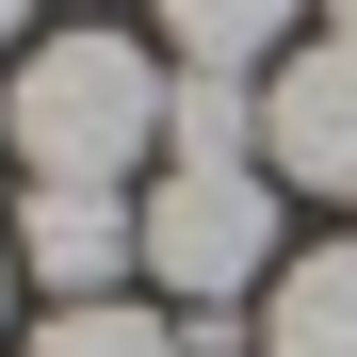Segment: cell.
<instances>
[{
  "mask_svg": "<svg viewBox=\"0 0 357 357\" xmlns=\"http://www.w3.org/2000/svg\"><path fill=\"white\" fill-rule=\"evenodd\" d=\"M162 98H178V66H146L130 33H49V49H17V82H0V146H17L33 178H130L146 146H162Z\"/></svg>",
  "mask_w": 357,
  "mask_h": 357,
  "instance_id": "obj_1",
  "label": "cell"
},
{
  "mask_svg": "<svg viewBox=\"0 0 357 357\" xmlns=\"http://www.w3.org/2000/svg\"><path fill=\"white\" fill-rule=\"evenodd\" d=\"M146 276L178 309H227V292H276V178L260 162H178L146 195Z\"/></svg>",
  "mask_w": 357,
  "mask_h": 357,
  "instance_id": "obj_2",
  "label": "cell"
},
{
  "mask_svg": "<svg viewBox=\"0 0 357 357\" xmlns=\"http://www.w3.org/2000/svg\"><path fill=\"white\" fill-rule=\"evenodd\" d=\"M260 178H292V195H357V33L260 66Z\"/></svg>",
  "mask_w": 357,
  "mask_h": 357,
  "instance_id": "obj_3",
  "label": "cell"
},
{
  "mask_svg": "<svg viewBox=\"0 0 357 357\" xmlns=\"http://www.w3.org/2000/svg\"><path fill=\"white\" fill-rule=\"evenodd\" d=\"M17 276H49L66 309H98L114 276H146V195H114V178H33V211H17Z\"/></svg>",
  "mask_w": 357,
  "mask_h": 357,
  "instance_id": "obj_4",
  "label": "cell"
},
{
  "mask_svg": "<svg viewBox=\"0 0 357 357\" xmlns=\"http://www.w3.org/2000/svg\"><path fill=\"white\" fill-rule=\"evenodd\" d=\"M260 357H357V244L276 260V292H260Z\"/></svg>",
  "mask_w": 357,
  "mask_h": 357,
  "instance_id": "obj_5",
  "label": "cell"
},
{
  "mask_svg": "<svg viewBox=\"0 0 357 357\" xmlns=\"http://www.w3.org/2000/svg\"><path fill=\"white\" fill-rule=\"evenodd\" d=\"M292 17H309V0H162L178 66H227V82H260V66H292Z\"/></svg>",
  "mask_w": 357,
  "mask_h": 357,
  "instance_id": "obj_6",
  "label": "cell"
},
{
  "mask_svg": "<svg viewBox=\"0 0 357 357\" xmlns=\"http://www.w3.org/2000/svg\"><path fill=\"white\" fill-rule=\"evenodd\" d=\"M162 146H178V162H260V82H227V66H178V98H162Z\"/></svg>",
  "mask_w": 357,
  "mask_h": 357,
  "instance_id": "obj_7",
  "label": "cell"
},
{
  "mask_svg": "<svg viewBox=\"0 0 357 357\" xmlns=\"http://www.w3.org/2000/svg\"><path fill=\"white\" fill-rule=\"evenodd\" d=\"M17 357H195V325H178V309H130V292H98V309H49Z\"/></svg>",
  "mask_w": 357,
  "mask_h": 357,
  "instance_id": "obj_8",
  "label": "cell"
},
{
  "mask_svg": "<svg viewBox=\"0 0 357 357\" xmlns=\"http://www.w3.org/2000/svg\"><path fill=\"white\" fill-rule=\"evenodd\" d=\"M17 33H33V0H0V66H17Z\"/></svg>",
  "mask_w": 357,
  "mask_h": 357,
  "instance_id": "obj_9",
  "label": "cell"
},
{
  "mask_svg": "<svg viewBox=\"0 0 357 357\" xmlns=\"http://www.w3.org/2000/svg\"><path fill=\"white\" fill-rule=\"evenodd\" d=\"M0 325H17V244H0Z\"/></svg>",
  "mask_w": 357,
  "mask_h": 357,
  "instance_id": "obj_10",
  "label": "cell"
},
{
  "mask_svg": "<svg viewBox=\"0 0 357 357\" xmlns=\"http://www.w3.org/2000/svg\"><path fill=\"white\" fill-rule=\"evenodd\" d=\"M325 33H357V0H325Z\"/></svg>",
  "mask_w": 357,
  "mask_h": 357,
  "instance_id": "obj_11",
  "label": "cell"
}]
</instances>
